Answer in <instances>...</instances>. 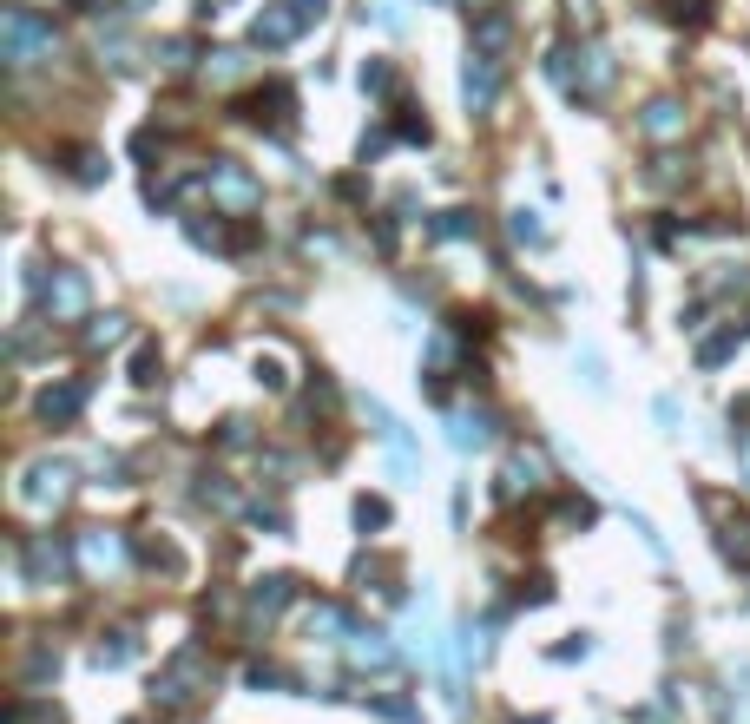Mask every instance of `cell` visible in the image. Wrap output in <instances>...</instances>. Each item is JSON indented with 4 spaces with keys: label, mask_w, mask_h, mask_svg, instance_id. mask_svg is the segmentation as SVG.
Instances as JSON below:
<instances>
[{
    "label": "cell",
    "mask_w": 750,
    "mask_h": 724,
    "mask_svg": "<svg viewBox=\"0 0 750 724\" xmlns=\"http://www.w3.org/2000/svg\"><path fill=\"white\" fill-rule=\"evenodd\" d=\"M40 47H53V27L40 14H27V7H14V14H7V60L27 66Z\"/></svg>",
    "instance_id": "6da1fadb"
},
{
    "label": "cell",
    "mask_w": 750,
    "mask_h": 724,
    "mask_svg": "<svg viewBox=\"0 0 750 724\" xmlns=\"http://www.w3.org/2000/svg\"><path fill=\"white\" fill-rule=\"evenodd\" d=\"M468 99H474V106H487V99H494V60H481V53L468 60Z\"/></svg>",
    "instance_id": "7a4b0ae2"
},
{
    "label": "cell",
    "mask_w": 750,
    "mask_h": 724,
    "mask_svg": "<svg viewBox=\"0 0 750 724\" xmlns=\"http://www.w3.org/2000/svg\"><path fill=\"white\" fill-rule=\"evenodd\" d=\"M79 303H86V284H79V277H60V284H47V310H79Z\"/></svg>",
    "instance_id": "3957f363"
},
{
    "label": "cell",
    "mask_w": 750,
    "mask_h": 724,
    "mask_svg": "<svg viewBox=\"0 0 750 724\" xmlns=\"http://www.w3.org/2000/svg\"><path fill=\"white\" fill-rule=\"evenodd\" d=\"M79 395H86L79 382H66V389H47V395H40V415H73V409H79Z\"/></svg>",
    "instance_id": "277c9868"
},
{
    "label": "cell",
    "mask_w": 750,
    "mask_h": 724,
    "mask_svg": "<svg viewBox=\"0 0 750 724\" xmlns=\"http://www.w3.org/2000/svg\"><path fill=\"white\" fill-rule=\"evenodd\" d=\"M250 599H257V613H277L283 599H290V580H257V593H250Z\"/></svg>",
    "instance_id": "5b68a950"
},
{
    "label": "cell",
    "mask_w": 750,
    "mask_h": 724,
    "mask_svg": "<svg viewBox=\"0 0 750 724\" xmlns=\"http://www.w3.org/2000/svg\"><path fill=\"white\" fill-rule=\"evenodd\" d=\"M481 441H487L481 415H461V422H454V448H481Z\"/></svg>",
    "instance_id": "8992f818"
},
{
    "label": "cell",
    "mask_w": 750,
    "mask_h": 724,
    "mask_svg": "<svg viewBox=\"0 0 750 724\" xmlns=\"http://www.w3.org/2000/svg\"><path fill=\"white\" fill-rule=\"evenodd\" d=\"M349 652H356L362 665H389V646H382L375 632H356V646H349Z\"/></svg>",
    "instance_id": "52a82bcc"
},
{
    "label": "cell",
    "mask_w": 750,
    "mask_h": 724,
    "mask_svg": "<svg viewBox=\"0 0 750 724\" xmlns=\"http://www.w3.org/2000/svg\"><path fill=\"white\" fill-rule=\"evenodd\" d=\"M356 520H362V527H382V520H389V507H382V501H362Z\"/></svg>",
    "instance_id": "ba28073f"
},
{
    "label": "cell",
    "mask_w": 750,
    "mask_h": 724,
    "mask_svg": "<svg viewBox=\"0 0 750 724\" xmlns=\"http://www.w3.org/2000/svg\"><path fill=\"white\" fill-rule=\"evenodd\" d=\"M152 369H158V356H152V349H139V362H132V382H158Z\"/></svg>",
    "instance_id": "9c48e42d"
},
{
    "label": "cell",
    "mask_w": 750,
    "mask_h": 724,
    "mask_svg": "<svg viewBox=\"0 0 750 724\" xmlns=\"http://www.w3.org/2000/svg\"><path fill=\"white\" fill-rule=\"evenodd\" d=\"M119 336H125V323H119V316H106V323L93 330V343H119Z\"/></svg>",
    "instance_id": "30bf717a"
}]
</instances>
